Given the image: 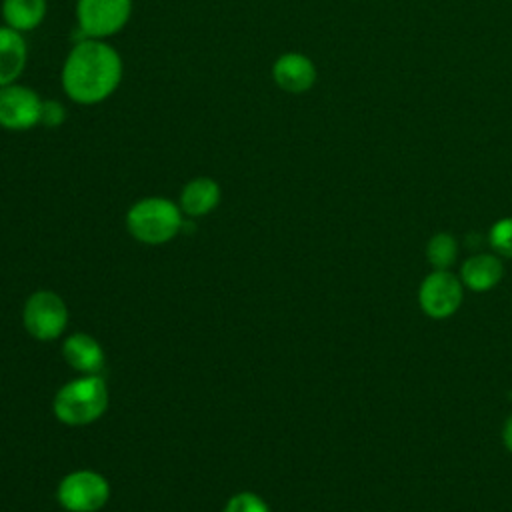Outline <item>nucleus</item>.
<instances>
[{"mask_svg": "<svg viewBox=\"0 0 512 512\" xmlns=\"http://www.w3.org/2000/svg\"><path fill=\"white\" fill-rule=\"evenodd\" d=\"M122 72V56L112 44L96 38H82L64 58L60 84L72 102L94 106L116 92L122 82Z\"/></svg>", "mask_w": 512, "mask_h": 512, "instance_id": "obj_1", "label": "nucleus"}, {"mask_svg": "<svg viewBox=\"0 0 512 512\" xmlns=\"http://www.w3.org/2000/svg\"><path fill=\"white\" fill-rule=\"evenodd\" d=\"M108 408V388L98 374L64 384L52 402L54 416L66 426H86L98 420Z\"/></svg>", "mask_w": 512, "mask_h": 512, "instance_id": "obj_2", "label": "nucleus"}, {"mask_svg": "<svg viewBox=\"0 0 512 512\" xmlns=\"http://www.w3.org/2000/svg\"><path fill=\"white\" fill-rule=\"evenodd\" d=\"M184 226L182 210L164 196H148L134 202L126 212V228L138 242L164 244Z\"/></svg>", "mask_w": 512, "mask_h": 512, "instance_id": "obj_3", "label": "nucleus"}, {"mask_svg": "<svg viewBox=\"0 0 512 512\" xmlns=\"http://www.w3.org/2000/svg\"><path fill=\"white\" fill-rule=\"evenodd\" d=\"M132 0H76V22L82 38L108 40L132 16Z\"/></svg>", "mask_w": 512, "mask_h": 512, "instance_id": "obj_4", "label": "nucleus"}, {"mask_svg": "<svg viewBox=\"0 0 512 512\" xmlns=\"http://www.w3.org/2000/svg\"><path fill=\"white\" fill-rule=\"evenodd\" d=\"M56 498L68 512H98L110 498V484L94 470H76L60 480Z\"/></svg>", "mask_w": 512, "mask_h": 512, "instance_id": "obj_5", "label": "nucleus"}, {"mask_svg": "<svg viewBox=\"0 0 512 512\" xmlns=\"http://www.w3.org/2000/svg\"><path fill=\"white\" fill-rule=\"evenodd\" d=\"M24 328L36 340H54L68 326V306L52 290H36L28 296L22 310Z\"/></svg>", "mask_w": 512, "mask_h": 512, "instance_id": "obj_6", "label": "nucleus"}, {"mask_svg": "<svg viewBox=\"0 0 512 512\" xmlns=\"http://www.w3.org/2000/svg\"><path fill=\"white\" fill-rule=\"evenodd\" d=\"M464 300V284L450 270H432L418 288V304L432 320H444L458 312Z\"/></svg>", "mask_w": 512, "mask_h": 512, "instance_id": "obj_7", "label": "nucleus"}, {"mask_svg": "<svg viewBox=\"0 0 512 512\" xmlns=\"http://www.w3.org/2000/svg\"><path fill=\"white\" fill-rule=\"evenodd\" d=\"M40 94L24 84L0 86V128L10 132H26L40 124Z\"/></svg>", "mask_w": 512, "mask_h": 512, "instance_id": "obj_8", "label": "nucleus"}, {"mask_svg": "<svg viewBox=\"0 0 512 512\" xmlns=\"http://www.w3.org/2000/svg\"><path fill=\"white\" fill-rule=\"evenodd\" d=\"M272 80L288 94H304L316 82V66L302 52H284L272 64Z\"/></svg>", "mask_w": 512, "mask_h": 512, "instance_id": "obj_9", "label": "nucleus"}, {"mask_svg": "<svg viewBox=\"0 0 512 512\" xmlns=\"http://www.w3.org/2000/svg\"><path fill=\"white\" fill-rule=\"evenodd\" d=\"M504 276V264L498 254H474L460 266V282L472 292H488L500 284Z\"/></svg>", "mask_w": 512, "mask_h": 512, "instance_id": "obj_10", "label": "nucleus"}, {"mask_svg": "<svg viewBox=\"0 0 512 512\" xmlns=\"http://www.w3.org/2000/svg\"><path fill=\"white\" fill-rule=\"evenodd\" d=\"M28 62V44L22 32L0 26V86L18 82Z\"/></svg>", "mask_w": 512, "mask_h": 512, "instance_id": "obj_11", "label": "nucleus"}, {"mask_svg": "<svg viewBox=\"0 0 512 512\" xmlns=\"http://www.w3.org/2000/svg\"><path fill=\"white\" fill-rule=\"evenodd\" d=\"M220 184L210 176H196L188 180L180 192V210L190 218L210 214L220 204Z\"/></svg>", "mask_w": 512, "mask_h": 512, "instance_id": "obj_12", "label": "nucleus"}, {"mask_svg": "<svg viewBox=\"0 0 512 512\" xmlns=\"http://www.w3.org/2000/svg\"><path fill=\"white\" fill-rule=\"evenodd\" d=\"M62 356L70 368L82 374H98L104 366V350L100 342L84 332H76L64 340Z\"/></svg>", "mask_w": 512, "mask_h": 512, "instance_id": "obj_13", "label": "nucleus"}, {"mask_svg": "<svg viewBox=\"0 0 512 512\" xmlns=\"http://www.w3.org/2000/svg\"><path fill=\"white\" fill-rule=\"evenodd\" d=\"M48 12L46 0H2L0 14L2 22L16 32L36 30Z\"/></svg>", "mask_w": 512, "mask_h": 512, "instance_id": "obj_14", "label": "nucleus"}, {"mask_svg": "<svg viewBox=\"0 0 512 512\" xmlns=\"http://www.w3.org/2000/svg\"><path fill=\"white\" fill-rule=\"evenodd\" d=\"M458 258V242L448 232H436L426 242V260L432 270H450Z\"/></svg>", "mask_w": 512, "mask_h": 512, "instance_id": "obj_15", "label": "nucleus"}, {"mask_svg": "<svg viewBox=\"0 0 512 512\" xmlns=\"http://www.w3.org/2000/svg\"><path fill=\"white\" fill-rule=\"evenodd\" d=\"M488 242L500 258H512V216L500 218L490 226Z\"/></svg>", "mask_w": 512, "mask_h": 512, "instance_id": "obj_16", "label": "nucleus"}, {"mask_svg": "<svg viewBox=\"0 0 512 512\" xmlns=\"http://www.w3.org/2000/svg\"><path fill=\"white\" fill-rule=\"evenodd\" d=\"M224 512H270V508L258 494L238 492L226 502Z\"/></svg>", "mask_w": 512, "mask_h": 512, "instance_id": "obj_17", "label": "nucleus"}, {"mask_svg": "<svg viewBox=\"0 0 512 512\" xmlns=\"http://www.w3.org/2000/svg\"><path fill=\"white\" fill-rule=\"evenodd\" d=\"M66 120V108L58 100H44L42 102V114L40 124L44 128H60Z\"/></svg>", "mask_w": 512, "mask_h": 512, "instance_id": "obj_18", "label": "nucleus"}, {"mask_svg": "<svg viewBox=\"0 0 512 512\" xmlns=\"http://www.w3.org/2000/svg\"><path fill=\"white\" fill-rule=\"evenodd\" d=\"M502 444L504 448L512 454V416H508L504 420V426H502Z\"/></svg>", "mask_w": 512, "mask_h": 512, "instance_id": "obj_19", "label": "nucleus"}]
</instances>
